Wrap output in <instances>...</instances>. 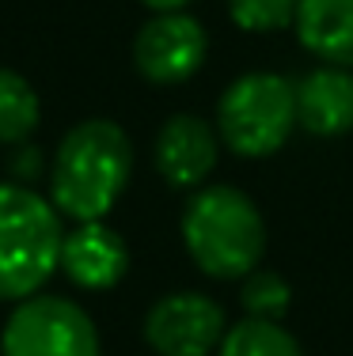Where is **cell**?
<instances>
[{
  "label": "cell",
  "mask_w": 353,
  "mask_h": 356,
  "mask_svg": "<svg viewBox=\"0 0 353 356\" xmlns=\"http://www.w3.org/2000/svg\"><path fill=\"white\" fill-rule=\"evenodd\" d=\"M240 303L247 311V318H266V322H281L285 311L292 303V288L277 269H251L243 277V292H240Z\"/></svg>",
  "instance_id": "obj_14"
},
{
  "label": "cell",
  "mask_w": 353,
  "mask_h": 356,
  "mask_svg": "<svg viewBox=\"0 0 353 356\" xmlns=\"http://www.w3.org/2000/svg\"><path fill=\"white\" fill-rule=\"evenodd\" d=\"M145 8H152V12H182V8L190 4V0H141Z\"/></svg>",
  "instance_id": "obj_16"
},
{
  "label": "cell",
  "mask_w": 353,
  "mask_h": 356,
  "mask_svg": "<svg viewBox=\"0 0 353 356\" xmlns=\"http://www.w3.org/2000/svg\"><path fill=\"white\" fill-rule=\"evenodd\" d=\"M297 125L312 137H346L353 129V69L319 65L292 83Z\"/></svg>",
  "instance_id": "obj_10"
},
{
  "label": "cell",
  "mask_w": 353,
  "mask_h": 356,
  "mask_svg": "<svg viewBox=\"0 0 353 356\" xmlns=\"http://www.w3.org/2000/svg\"><path fill=\"white\" fill-rule=\"evenodd\" d=\"M217 356H304V349L281 322L243 318L224 330V341L217 349Z\"/></svg>",
  "instance_id": "obj_12"
},
{
  "label": "cell",
  "mask_w": 353,
  "mask_h": 356,
  "mask_svg": "<svg viewBox=\"0 0 353 356\" xmlns=\"http://www.w3.org/2000/svg\"><path fill=\"white\" fill-rule=\"evenodd\" d=\"M297 129V91L281 72H243L217 103V133L235 156L266 159Z\"/></svg>",
  "instance_id": "obj_4"
},
{
  "label": "cell",
  "mask_w": 353,
  "mask_h": 356,
  "mask_svg": "<svg viewBox=\"0 0 353 356\" xmlns=\"http://www.w3.org/2000/svg\"><path fill=\"white\" fill-rule=\"evenodd\" d=\"M221 156V133L198 114H175L156 133V171L179 190L201 186Z\"/></svg>",
  "instance_id": "obj_8"
},
{
  "label": "cell",
  "mask_w": 353,
  "mask_h": 356,
  "mask_svg": "<svg viewBox=\"0 0 353 356\" xmlns=\"http://www.w3.org/2000/svg\"><path fill=\"white\" fill-rule=\"evenodd\" d=\"M38 125V95L19 72L0 69V144H23Z\"/></svg>",
  "instance_id": "obj_13"
},
{
  "label": "cell",
  "mask_w": 353,
  "mask_h": 356,
  "mask_svg": "<svg viewBox=\"0 0 353 356\" xmlns=\"http://www.w3.org/2000/svg\"><path fill=\"white\" fill-rule=\"evenodd\" d=\"M182 243L205 277L243 281L266 254V220L235 186H201L182 213Z\"/></svg>",
  "instance_id": "obj_2"
},
{
  "label": "cell",
  "mask_w": 353,
  "mask_h": 356,
  "mask_svg": "<svg viewBox=\"0 0 353 356\" xmlns=\"http://www.w3.org/2000/svg\"><path fill=\"white\" fill-rule=\"evenodd\" d=\"M133 171V144L111 118H88L65 133L49 167V201L61 216L103 220L122 197Z\"/></svg>",
  "instance_id": "obj_1"
},
{
  "label": "cell",
  "mask_w": 353,
  "mask_h": 356,
  "mask_svg": "<svg viewBox=\"0 0 353 356\" xmlns=\"http://www.w3.org/2000/svg\"><path fill=\"white\" fill-rule=\"evenodd\" d=\"M228 15L247 35H277L297 23V0H228Z\"/></svg>",
  "instance_id": "obj_15"
},
{
  "label": "cell",
  "mask_w": 353,
  "mask_h": 356,
  "mask_svg": "<svg viewBox=\"0 0 353 356\" xmlns=\"http://www.w3.org/2000/svg\"><path fill=\"white\" fill-rule=\"evenodd\" d=\"M292 27L319 65L353 69V0H297Z\"/></svg>",
  "instance_id": "obj_11"
},
{
  "label": "cell",
  "mask_w": 353,
  "mask_h": 356,
  "mask_svg": "<svg viewBox=\"0 0 353 356\" xmlns=\"http://www.w3.org/2000/svg\"><path fill=\"white\" fill-rule=\"evenodd\" d=\"M209 54V35L205 27L187 12H156L137 31L133 42V65L148 83L171 88V83L190 80Z\"/></svg>",
  "instance_id": "obj_6"
},
{
  "label": "cell",
  "mask_w": 353,
  "mask_h": 356,
  "mask_svg": "<svg viewBox=\"0 0 353 356\" xmlns=\"http://www.w3.org/2000/svg\"><path fill=\"white\" fill-rule=\"evenodd\" d=\"M0 356H99V330L80 303L27 296L4 322Z\"/></svg>",
  "instance_id": "obj_5"
},
{
  "label": "cell",
  "mask_w": 353,
  "mask_h": 356,
  "mask_svg": "<svg viewBox=\"0 0 353 356\" xmlns=\"http://www.w3.org/2000/svg\"><path fill=\"white\" fill-rule=\"evenodd\" d=\"M61 213L19 182H0V300H27L61 269Z\"/></svg>",
  "instance_id": "obj_3"
},
{
  "label": "cell",
  "mask_w": 353,
  "mask_h": 356,
  "mask_svg": "<svg viewBox=\"0 0 353 356\" xmlns=\"http://www.w3.org/2000/svg\"><path fill=\"white\" fill-rule=\"evenodd\" d=\"M224 307L201 292H171L145 315V341L159 356H209L224 341Z\"/></svg>",
  "instance_id": "obj_7"
},
{
  "label": "cell",
  "mask_w": 353,
  "mask_h": 356,
  "mask_svg": "<svg viewBox=\"0 0 353 356\" xmlns=\"http://www.w3.org/2000/svg\"><path fill=\"white\" fill-rule=\"evenodd\" d=\"M61 269L77 288L88 292H103L114 288L130 269V250L125 239L103 220H88L77 224L61 243Z\"/></svg>",
  "instance_id": "obj_9"
}]
</instances>
